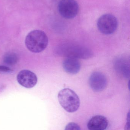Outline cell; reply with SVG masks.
Masks as SVG:
<instances>
[{"mask_svg": "<svg viewBox=\"0 0 130 130\" xmlns=\"http://www.w3.org/2000/svg\"><path fill=\"white\" fill-rule=\"evenodd\" d=\"M56 52L60 56L76 59H88L94 56L93 52L88 48L71 43L60 44L56 47Z\"/></svg>", "mask_w": 130, "mask_h": 130, "instance_id": "cell-1", "label": "cell"}, {"mask_svg": "<svg viewBox=\"0 0 130 130\" xmlns=\"http://www.w3.org/2000/svg\"><path fill=\"white\" fill-rule=\"evenodd\" d=\"M49 40L46 34L42 30H34L26 37L25 45L28 50L39 53L44 50L48 45Z\"/></svg>", "mask_w": 130, "mask_h": 130, "instance_id": "cell-2", "label": "cell"}, {"mask_svg": "<svg viewBox=\"0 0 130 130\" xmlns=\"http://www.w3.org/2000/svg\"><path fill=\"white\" fill-rule=\"evenodd\" d=\"M58 98L60 105L67 112L74 113L78 110L80 107L79 97L70 89L61 90L58 94Z\"/></svg>", "mask_w": 130, "mask_h": 130, "instance_id": "cell-3", "label": "cell"}, {"mask_svg": "<svg viewBox=\"0 0 130 130\" xmlns=\"http://www.w3.org/2000/svg\"><path fill=\"white\" fill-rule=\"evenodd\" d=\"M99 31L105 35H110L117 30L118 21L115 16L110 14H106L101 16L97 23Z\"/></svg>", "mask_w": 130, "mask_h": 130, "instance_id": "cell-4", "label": "cell"}, {"mask_svg": "<svg viewBox=\"0 0 130 130\" xmlns=\"http://www.w3.org/2000/svg\"><path fill=\"white\" fill-rule=\"evenodd\" d=\"M79 10V5L76 0H61L59 2V13L65 19L74 18L78 14Z\"/></svg>", "mask_w": 130, "mask_h": 130, "instance_id": "cell-5", "label": "cell"}, {"mask_svg": "<svg viewBox=\"0 0 130 130\" xmlns=\"http://www.w3.org/2000/svg\"><path fill=\"white\" fill-rule=\"evenodd\" d=\"M17 80L19 84L23 87L31 88L37 83V77L32 71L23 70L18 73L17 76Z\"/></svg>", "mask_w": 130, "mask_h": 130, "instance_id": "cell-6", "label": "cell"}, {"mask_svg": "<svg viewBox=\"0 0 130 130\" xmlns=\"http://www.w3.org/2000/svg\"><path fill=\"white\" fill-rule=\"evenodd\" d=\"M89 84L90 87L94 91H102L105 89L107 86V78L102 73L95 72L91 74L89 78Z\"/></svg>", "mask_w": 130, "mask_h": 130, "instance_id": "cell-7", "label": "cell"}, {"mask_svg": "<svg viewBox=\"0 0 130 130\" xmlns=\"http://www.w3.org/2000/svg\"><path fill=\"white\" fill-rule=\"evenodd\" d=\"M108 124V121L106 117L101 115H96L90 119L87 126L89 130H105Z\"/></svg>", "mask_w": 130, "mask_h": 130, "instance_id": "cell-8", "label": "cell"}, {"mask_svg": "<svg viewBox=\"0 0 130 130\" xmlns=\"http://www.w3.org/2000/svg\"><path fill=\"white\" fill-rule=\"evenodd\" d=\"M63 67L66 72L71 74H76L81 69V65L78 59L67 58L63 62Z\"/></svg>", "mask_w": 130, "mask_h": 130, "instance_id": "cell-9", "label": "cell"}, {"mask_svg": "<svg viewBox=\"0 0 130 130\" xmlns=\"http://www.w3.org/2000/svg\"><path fill=\"white\" fill-rule=\"evenodd\" d=\"M115 67L118 72L125 77L129 76V64L126 59H118L115 62Z\"/></svg>", "mask_w": 130, "mask_h": 130, "instance_id": "cell-10", "label": "cell"}, {"mask_svg": "<svg viewBox=\"0 0 130 130\" xmlns=\"http://www.w3.org/2000/svg\"><path fill=\"white\" fill-rule=\"evenodd\" d=\"M18 61V58L16 54L9 53L4 56V61L7 64L12 66L15 64Z\"/></svg>", "mask_w": 130, "mask_h": 130, "instance_id": "cell-11", "label": "cell"}, {"mask_svg": "<svg viewBox=\"0 0 130 130\" xmlns=\"http://www.w3.org/2000/svg\"><path fill=\"white\" fill-rule=\"evenodd\" d=\"M65 130H81V128L77 124L71 122L67 124Z\"/></svg>", "mask_w": 130, "mask_h": 130, "instance_id": "cell-12", "label": "cell"}, {"mask_svg": "<svg viewBox=\"0 0 130 130\" xmlns=\"http://www.w3.org/2000/svg\"><path fill=\"white\" fill-rule=\"evenodd\" d=\"M12 72V70L6 66H0V73H8Z\"/></svg>", "mask_w": 130, "mask_h": 130, "instance_id": "cell-13", "label": "cell"}, {"mask_svg": "<svg viewBox=\"0 0 130 130\" xmlns=\"http://www.w3.org/2000/svg\"><path fill=\"white\" fill-rule=\"evenodd\" d=\"M130 114L128 113L127 118V122L124 127V130H130Z\"/></svg>", "mask_w": 130, "mask_h": 130, "instance_id": "cell-14", "label": "cell"}]
</instances>
